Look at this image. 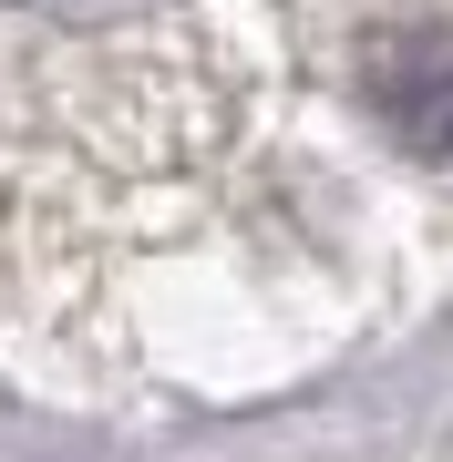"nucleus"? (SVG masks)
I'll list each match as a JSON object with an SVG mask.
<instances>
[{
  "label": "nucleus",
  "mask_w": 453,
  "mask_h": 462,
  "mask_svg": "<svg viewBox=\"0 0 453 462\" xmlns=\"http://www.w3.org/2000/svg\"><path fill=\"white\" fill-rule=\"evenodd\" d=\"M361 93L422 165H453V21H412L361 51Z\"/></svg>",
  "instance_id": "obj_1"
},
{
  "label": "nucleus",
  "mask_w": 453,
  "mask_h": 462,
  "mask_svg": "<svg viewBox=\"0 0 453 462\" xmlns=\"http://www.w3.org/2000/svg\"><path fill=\"white\" fill-rule=\"evenodd\" d=\"M52 21H124V11H155V0H32Z\"/></svg>",
  "instance_id": "obj_2"
}]
</instances>
